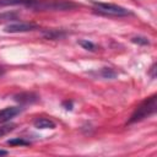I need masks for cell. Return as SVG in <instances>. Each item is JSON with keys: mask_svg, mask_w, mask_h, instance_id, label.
Masks as SVG:
<instances>
[{"mask_svg": "<svg viewBox=\"0 0 157 157\" xmlns=\"http://www.w3.org/2000/svg\"><path fill=\"white\" fill-rule=\"evenodd\" d=\"M157 109V96L153 93L148 97H146L132 112L128 124H134V123H139L146 118H150L151 115H153L156 113Z\"/></svg>", "mask_w": 157, "mask_h": 157, "instance_id": "cell-1", "label": "cell"}, {"mask_svg": "<svg viewBox=\"0 0 157 157\" xmlns=\"http://www.w3.org/2000/svg\"><path fill=\"white\" fill-rule=\"evenodd\" d=\"M93 4V11L103 15V16H110V17H124V16H129L132 15V12L126 9L120 5L117 4H112V2H98V1H92Z\"/></svg>", "mask_w": 157, "mask_h": 157, "instance_id": "cell-2", "label": "cell"}, {"mask_svg": "<svg viewBox=\"0 0 157 157\" xmlns=\"http://www.w3.org/2000/svg\"><path fill=\"white\" fill-rule=\"evenodd\" d=\"M77 5L70 0H38L36 11H67L75 9Z\"/></svg>", "mask_w": 157, "mask_h": 157, "instance_id": "cell-3", "label": "cell"}, {"mask_svg": "<svg viewBox=\"0 0 157 157\" xmlns=\"http://www.w3.org/2000/svg\"><path fill=\"white\" fill-rule=\"evenodd\" d=\"M39 26L32 22H15L9 23L4 27V32L6 33H23V32H31L34 29H38Z\"/></svg>", "mask_w": 157, "mask_h": 157, "instance_id": "cell-4", "label": "cell"}, {"mask_svg": "<svg viewBox=\"0 0 157 157\" xmlns=\"http://www.w3.org/2000/svg\"><path fill=\"white\" fill-rule=\"evenodd\" d=\"M21 112H22V109L20 107H6V108L1 109L0 110V123L5 124V123L10 121L12 118H15Z\"/></svg>", "mask_w": 157, "mask_h": 157, "instance_id": "cell-5", "label": "cell"}, {"mask_svg": "<svg viewBox=\"0 0 157 157\" xmlns=\"http://www.w3.org/2000/svg\"><path fill=\"white\" fill-rule=\"evenodd\" d=\"M37 2H38V0H0V7H4V6H18V5H21V6L34 9Z\"/></svg>", "mask_w": 157, "mask_h": 157, "instance_id": "cell-6", "label": "cell"}, {"mask_svg": "<svg viewBox=\"0 0 157 157\" xmlns=\"http://www.w3.org/2000/svg\"><path fill=\"white\" fill-rule=\"evenodd\" d=\"M38 96L36 93H32V92H22V93H18V94H15L13 96V99L21 104H28V103H34L38 101Z\"/></svg>", "mask_w": 157, "mask_h": 157, "instance_id": "cell-7", "label": "cell"}, {"mask_svg": "<svg viewBox=\"0 0 157 157\" xmlns=\"http://www.w3.org/2000/svg\"><path fill=\"white\" fill-rule=\"evenodd\" d=\"M33 125H34V128H37V129H39V130H44V129H55V126H56V124H55L52 119L43 118V117L36 118L34 121H33Z\"/></svg>", "mask_w": 157, "mask_h": 157, "instance_id": "cell-8", "label": "cell"}, {"mask_svg": "<svg viewBox=\"0 0 157 157\" xmlns=\"http://www.w3.org/2000/svg\"><path fill=\"white\" fill-rule=\"evenodd\" d=\"M42 36L47 39H60L64 38L66 36V32L63 29H56V28H50V29H43L42 31Z\"/></svg>", "mask_w": 157, "mask_h": 157, "instance_id": "cell-9", "label": "cell"}, {"mask_svg": "<svg viewBox=\"0 0 157 157\" xmlns=\"http://www.w3.org/2000/svg\"><path fill=\"white\" fill-rule=\"evenodd\" d=\"M97 75L101 76L102 78H108V80H113L114 77H117V72L110 67H102L99 71H97Z\"/></svg>", "mask_w": 157, "mask_h": 157, "instance_id": "cell-10", "label": "cell"}, {"mask_svg": "<svg viewBox=\"0 0 157 157\" xmlns=\"http://www.w3.org/2000/svg\"><path fill=\"white\" fill-rule=\"evenodd\" d=\"M7 145H11V146H28L29 141H27L22 137H15V139L7 140Z\"/></svg>", "mask_w": 157, "mask_h": 157, "instance_id": "cell-11", "label": "cell"}, {"mask_svg": "<svg viewBox=\"0 0 157 157\" xmlns=\"http://www.w3.org/2000/svg\"><path fill=\"white\" fill-rule=\"evenodd\" d=\"M77 43H78L83 49H86V50H90V52H94V50H96V44L92 43V42L88 40V39H82V40H78Z\"/></svg>", "mask_w": 157, "mask_h": 157, "instance_id": "cell-12", "label": "cell"}, {"mask_svg": "<svg viewBox=\"0 0 157 157\" xmlns=\"http://www.w3.org/2000/svg\"><path fill=\"white\" fill-rule=\"evenodd\" d=\"M15 128H16L15 124H5V125L0 126V137H2V136H5V135L10 134L11 131L15 130Z\"/></svg>", "mask_w": 157, "mask_h": 157, "instance_id": "cell-13", "label": "cell"}, {"mask_svg": "<svg viewBox=\"0 0 157 157\" xmlns=\"http://www.w3.org/2000/svg\"><path fill=\"white\" fill-rule=\"evenodd\" d=\"M17 18V13L16 12H4L0 13V21H11V20H16Z\"/></svg>", "mask_w": 157, "mask_h": 157, "instance_id": "cell-14", "label": "cell"}, {"mask_svg": "<svg viewBox=\"0 0 157 157\" xmlns=\"http://www.w3.org/2000/svg\"><path fill=\"white\" fill-rule=\"evenodd\" d=\"M131 42L132 43H136V44H140V45H148L150 44V40L145 37H132L131 38Z\"/></svg>", "mask_w": 157, "mask_h": 157, "instance_id": "cell-15", "label": "cell"}, {"mask_svg": "<svg viewBox=\"0 0 157 157\" xmlns=\"http://www.w3.org/2000/svg\"><path fill=\"white\" fill-rule=\"evenodd\" d=\"M63 107L66 110H71L72 109V101H64L63 102Z\"/></svg>", "mask_w": 157, "mask_h": 157, "instance_id": "cell-16", "label": "cell"}, {"mask_svg": "<svg viewBox=\"0 0 157 157\" xmlns=\"http://www.w3.org/2000/svg\"><path fill=\"white\" fill-rule=\"evenodd\" d=\"M155 71H156V64L153 63V64H152V66L150 67V71H148V74L151 75V77H152V78H155V77H156V75H155Z\"/></svg>", "mask_w": 157, "mask_h": 157, "instance_id": "cell-17", "label": "cell"}, {"mask_svg": "<svg viewBox=\"0 0 157 157\" xmlns=\"http://www.w3.org/2000/svg\"><path fill=\"white\" fill-rule=\"evenodd\" d=\"M7 153H9V152H7L6 150H1V148H0V156H6Z\"/></svg>", "mask_w": 157, "mask_h": 157, "instance_id": "cell-18", "label": "cell"}, {"mask_svg": "<svg viewBox=\"0 0 157 157\" xmlns=\"http://www.w3.org/2000/svg\"><path fill=\"white\" fill-rule=\"evenodd\" d=\"M4 72H5V70H4V67H0V76H1V75H2Z\"/></svg>", "mask_w": 157, "mask_h": 157, "instance_id": "cell-19", "label": "cell"}]
</instances>
